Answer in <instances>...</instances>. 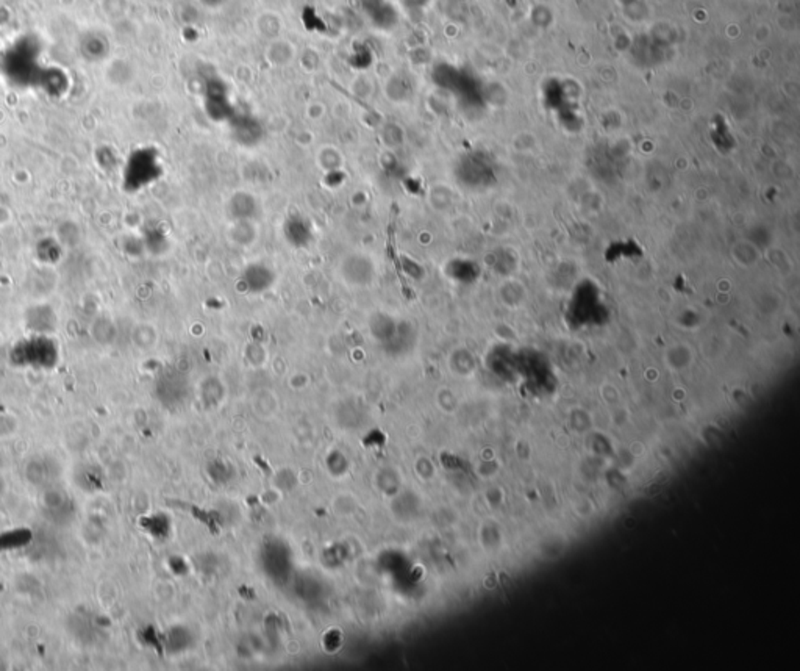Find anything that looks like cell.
<instances>
[{
	"label": "cell",
	"instance_id": "1",
	"mask_svg": "<svg viewBox=\"0 0 800 671\" xmlns=\"http://www.w3.org/2000/svg\"><path fill=\"white\" fill-rule=\"evenodd\" d=\"M222 0H204V3H208V5H217L221 3Z\"/></svg>",
	"mask_w": 800,
	"mask_h": 671
}]
</instances>
